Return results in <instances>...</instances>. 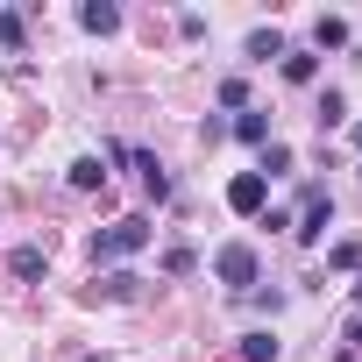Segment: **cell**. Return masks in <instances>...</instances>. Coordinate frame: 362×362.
I'll return each instance as SVG.
<instances>
[{"instance_id":"cell-10","label":"cell","mask_w":362,"mask_h":362,"mask_svg":"<svg viewBox=\"0 0 362 362\" xmlns=\"http://www.w3.org/2000/svg\"><path fill=\"white\" fill-rule=\"evenodd\" d=\"M313 71H320V57H305V50L284 57V78H291V86H313Z\"/></svg>"},{"instance_id":"cell-14","label":"cell","mask_w":362,"mask_h":362,"mask_svg":"<svg viewBox=\"0 0 362 362\" xmlns=\"http://www.w3.org/2000/svg\"><path fill=\"white\" fill-rule=\"evenodd\" d=\"M277 170H291V149L284 142H263V177H277Z\"/></svg>"},{"instance_id":"cell-11","label":"cell","mask_w":362,"mask_h":362,"mask_svg":"<svg viewBox=\"0 0 362 362\" xmlns=\"http://www.w3.org/2000/svg\"><path fill=\"white\" fill-rule=\"evenodd\" d=\"M249 57H284V36H277V29H256V36H249Z\"/></svg>"},{"instance_id":"cell-4","label":"cell","mask_w":362,"mask_h":362,"mask_svg":"<svg viewBox=\"0 0 362 362\" xmlns=\"http://www.w3.org/2000/svg\"><path fill=\"white\" fill-rule=\"evenodd\" d=\"M327 221H334V199L313 185V192H305V214H298V228H291V235H298V242H320V235H327Z\"/></svg>"},{"instance_id":"cell-8","label":"cell","mask_w":362,"mask_h":362,"mask_svg":"<svg viewBox=\"0 0 362 362\" xmlns=\"http://www.w3.org/2000/svg\"><path fill=\"white\" fill-rule=\"evenodd\" d=\"M8 263H15V277H43V270H50V256H43L36 242H22V249H15Z\"/></svg>"},{"instance_id":"cell-12","label":"cell","mask_w":362,"mask_h":362,"mask_svg":"<svg viewBox=\"0 0 362 362\" xmlns=\"http://www.w3.org/2000/svg\"><path fill=\"white\" fill-rule=\"evenodd\" d=\"M327 263H334V270H362V242H334Z\"/></svg>"},{"instance_id":"cell-2","label":"cell","mask_w":362,"mask_h":362,"mask_svg":"<svg viewBox=\"0 0 362 362\" xmlns=\"http://www.w3.org/2000/svg\"><path fill=\"white\" fill-rule=\"evenodd\" d=\"M214 277H221V284H235V291H242V284H256V249H249V242L214 249Z\"/></svg>"},{"instance_id":"cell-13","label":"cell","mask_w":362,"mask_h":362,"mask_svg":"<svg viewBox=\"0 0 362 362\" xmlns=\"http://www.w3.org/2000/svg\"><path fill=\"white\" fill-rule=\"evenodd\" d=\"M235 135H242V142H270V121H263V114H242Z\"/></svg>"},{"instance_id":"cell-16","label":"cell","mask_w":362,"mask_h":362,"mask_svg":"<svg viewBox=\"0 0 362 362\" xmlns=\"http://www.w3.org/2000/svg\"><path fill=\"white\" fill-rule=\"evenodd\" d=\"M355 298H362V284H355Z\"/></svg>"},{"instance_id":"cell-7","label":"cell","mask_w":362,"mask_h":362,"mask_svg":"<svg viewBox=\"0 0 362 362\" xmlns=\"http://www.w3.org/2000/svg\"><path fill=\"white\" fill-rule=\"evenodd\" d=\"M71 185H78V192H100V185H107V163H100V156H78V163H71Z\"/></svg>"},{"instance_id":"cell-15","label":"cell","mask_w":362,"mask_h":362,"mask_svg":"<svg viewBox=\"0 0 362 362\" xmlns=\"http://www.w3.org/2000/svg\"><path fill=\"white\" fill-rule=\"evenodd\" d=\"M348 341H355V348H362V320H355V334H348Z\"/></svg>"},{"instance_id":"cell-5","label":"cell","mask_w":362,"mask_h":362,"mask_svg":"<svg viewBox=\"0 0 362 362\" xmlns=\"http://www.w3.org/2000/svg\"><path fill=\"white\" fill-rule=\"evenodd\" d=\"M78 22H86L93 36H114V29H121V8H114V0H86V8H78Z\"/></svg>"},{"instance_id":"cell-9","label":"cell","mask_w":362,"mask_h":362,"mask_svg":"<svg viewBox=\"0 0 362 362\" xmlns=\"http://www.w3.org/2000/svg\"><path fill=\"white\" fill-rule=\"evenodd\" d=\"M313 43H320V50H341V43H348V22H341V15H320Z\"/></svg>"},{"instance_id":"cell-6","label":"cell","mask_w":362,"mask_h":362,"mask_svg":"<svg viewBox=\"0 0 362 362\" xmlns=\"http://www.w3.org/2000/svg\"><path fill=\"white\" fill-rule=\"evenodd\" d=\"M277 355H284L277 334H242V362H277Z\"/></svg>"},{"instance_id":"cell-1","label":"cell","mask_w":362,"mask_h":362,"mask_svg":"<svg viewBox=\"0 0 362 362\" xmlns=\"http://www.w3.org/2000/svg\"><path fill=\"white\" fill-rule=\"evenodd\" d=\"M149 249V221H114L93 235V263H121V256H142Z\"/></svg>"},{"instance_id":"cell-3","label":"cell","mask_w":362,"mask_h":362,"mask_svg":"<svg viewBox=\"0 0 362 362\" xmlns=\"http://www.w3.org/2000/svg\"><path fill=\"white\" fill-rule=\"evenodd\" d=\"M228 206H235V214H263V206H270V177H263V170H242L235 185H228Z\"/></svg>"}]
</instances>
